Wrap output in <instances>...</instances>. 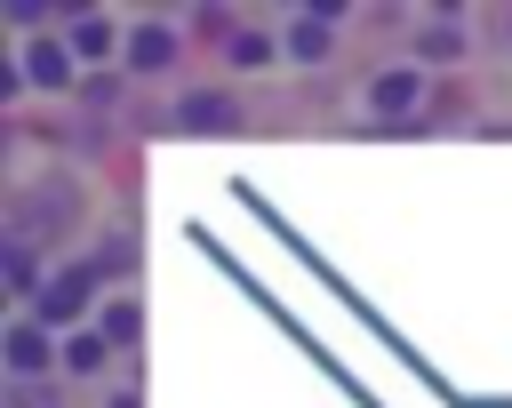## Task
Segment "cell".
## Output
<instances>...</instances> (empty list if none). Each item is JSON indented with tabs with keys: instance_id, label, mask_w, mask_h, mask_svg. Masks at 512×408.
<instances>
[{
	"instance_id": "cell-5",
	"label": "cell",
	"mask_w": 512,
	"mask_h": 408,
	"mask_svg": "<svg viewBox=\"0 0 512 408\" xmlns=\"http://www.w3.org/2000/svg\"><path fill=\"white\" fill-rule=\"evenodd\" d=\"M360 96H368V112H384V120H416V112L432 104V80H424V64H376Z\"/></svg>"
},
{
	"instance_id": "cell-13",
	"label": "cell",
	"mask_w": 512,
	"mask_h": 408,
	"mask_svg": "<svg viewBox=\"0 0 512 408\" xmlns=\"http://www.w3.org/2000/svg\"><path fill=\"white\" fill-rule=\"evenodd\" d=\"M88 264H96V280H104V296L112 288H136V240L112 224V232H96V248H80Z\"/></svg>"
},
{
	"instance_id": "cell-14",
	"label": "cell",
	"mask_w": 512,
	"mask_h": 408,
	"mask_svg": "<svg viewBox=\"0 0 512 408\" xmlns=\"http://www.w3.org/2000/svg\"><path fill=\"white\" fill-rule=\"evenodd\" d=\"M112 360H120V352H112V344H104V328H96V320H88V328H72V336H64V384H96V376H104V368H112Z\"/></svg>"
},
{
	"instance_id": "cell-17",
	"label": "cell",
	"mask_w": 512,
	"mask_h": 408,
	"mask_svg": "<svg viewBox=\"0 0 512 408\" xmlns=\"http://www.w3.org/2000/svg\"><path fill=\"white\" fill-rule=\"evenodd\" d=\"M104 408H144V400H136V384H112V392H104Z\"/></svg>"
},
{
	"instance_id": "cell-3",
	"label": "cell",
	"mask_w": 512,
	"mask_h": 408,
	"mask_svg": "<svg viewBox=\"0 0 512 408\" xmlns=\"http://www.w3.org/2000/svg\"><path fill=\"white\" fill-rule=\"evenodd\" d=\"M16 72L32 96H80V56L64 48V32H40V40H16Z\"/></svg>"
},
{
	"instance_id": "cell-12",
	"label": "cell",
	"mask_w": 512,
	"mask_h": 408,
	"mask_svg": "<svg viewBox=\"0 0 512 408\" xmlns=\"http://www.w3.org/2000/svg\"><path fill=\"white\" fill-rule=\"evenodd\" d=\"M224 64H232V72H272V64H288L280 24H240V32L224 40Z\"/></svg>"
},
{
	"instance_id": "cell-16",
	"label": "cell",
	"mask_w": 512,
	"mask_h": 408,
	"mask_svg": "<svg viewBox=\"0 0 512 408\" xmlns=\"http://www.w3.org/2000/svg\"><path fill=\"white\" fill-rule=\"evenodd\" d=\"M80 104L112 112V104H120V72H88V80H80Z\"/></svg>"
},
{
	"instance_id": "cell-6",
	"label": "cell",
	"mask_w": 512,
	"mask_h": 408,
	"mask_svg": "<svg viewBox=\"0 0 512 408\" xmlns=\"http://www.w3.org/2000/svg\"><path fill=\"white\" fill-rule=\"evenodd\" d=\"M464 56H472V16L464 8H432L408 32V64H464Z\"/></svg>"
},
{
	"instance_id": "cell-4",
	"label": "cell",
	"mask_w": 512,
	"mask_h": 408,
	"mask_svg": "<svg viewBox=\"0 0 512 408\" xmlns=\"http://www.w3.org/2000/svg\"><path fill=\"white\" fill-rule=\"evenodd\" d=\"M176 56H184V32L168 16H136L128 24V48H120V72L128 80H160V72H176Z\"/></svg>"
},
{
	"instance_id": "cell-2",
	"label": "cell",
	"mask_w": 512,
	"mask_h": 408,
	"mask_svg": "<svg viewBox=\"0 0 512 408\" xmlns=\"http://www.w3.org/2000/svg\"><path fill=\"white\" fill-rule=\"evenodd\" d=\"M0 360H8V384H48L64 368V336H48L32 312H16L0 328Z\"/></svg>"
},
{
	"instance_id": "cell-10",
	"label": "cell",
	"mask_w": 512,
	"mask_h": 408,
	"mask_svg": "<svg viewBox=\"0 0 512 408\" xmlns=\"http://www.w3.org/2000/svg\"><path fill=\"white\" fill-rule=\"evenodd\" d=\"M232 120H240V104H232L224 88H184V96H176V128H184V136H224Z\"/></svg>"
},
{
	"instance_id": "cell-11",
	"label": "cell",
	"mask_w": 512,
	"mask_h": 408,
	"mask_svg": "<svg viewBox=\"0 0 512 408\" xmlns=\"http://www.w3.org/2000/svg\"><path fill=\"white\" fill-rule=\"evenodd\" d=\"M96 328H104V344H112V352H128V360H136V344H144V296H136V288H112V296L96 304Z\"/></svg>"
},
{
	"instance_id": "cell-9",
	"label": "cell",
	"mask_w": 512,
	"mask_h": 408,
	"mask_svg": "<svg viewBox=\"0 0 512 408\" xmlns=\"http://www.w3.org/2000/svg\"><path fill=\"white\" fill-rule=\"evenodd\" d=\"M0 288H8L16 304H32V296L48 288V264H40V240H32V232H8V240H0Z\"/></svg>"
},
{
	"instance_id": "cell-18",
	"label": "cell",
	"mask_w": 512,
	"mask_h": 408,
	"mask_svg": "<svg viewBox=\"0 0 512 408\" xmlns=\"http://www.w3.org/2000/svg\"><path fill=\"white\" fill-rule=\"evenodd\" d=\"M504 40H512V16H504Z\"/></svg>"
},
{
	"instance_id": "cell-1",
	"label": "cell",
	"mask_w": 512,
	"mask_h": 408,
	"mask_svg": "<svg viewBox=\"0 0 512 408\" xmlns=\"http://www.w3.org/2000/svg\"><path fill=\"white\" fill-rule=\"evenodd\" d=\"M96 304H104V280H96V264H88V256H72V264H56V272H48V288H40L24 312H32L48 336H72V328H88V320H96Z\"/></svg>"
},
{
	"instance_id": "cell-15",
	"label": "cell",
	"mask_w": 512,
	"mask_h": 408,
	"mask_svg": "<svg viewBox=\"0 0 512 408\" xmlns=\"http://www.w3.org/2000/svg\"><path fill=\"white\" fill-rule=\"evenodd\" d=\"M192 40H232L240 24H232V8H192V24H184Z\"/></svg>"
},
{
	"instance_id": "cell-8",
	"label": "cell",
	"mask_w": 512,
	"mask_h": 408,
	"mask_svg": "<svg viewBox=\"0 0 512 408\" xmlns=\"http://www.w3.org/2000/svg\"><path fill=\"white\" fill-rule=\"evenodd\" d=\"M336 16H344V8H288V16H280L288 64H328V56H336Z\"/></svg>"
},
{
	"instance_id": "cell-7",
	"label": "cell",
	"mask_w": 512,
	"mask_h": 408,
	"mask_svg": "<svg viewBox=\"0 0 512 408\" xmlns=\"http://www.w3.org/2000/svg\"><path fill=\"white\" fill-rule=\"evenodd\" d=\"M64 48L80 56V72H112V64H120V48H128V32H120L104 8H80V16L64 24Z\"/></svg>"
}]
</instances>
